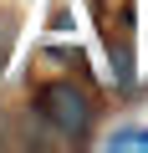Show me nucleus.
<instances>
[{"mask_svg":"<svg viewBox=\"0 0 148 153\" xmlns=\"http://www.w3.org/2000/svg\"><path fill=\"white\" fill-rule=\"evenodd\" d=\"M41 117H46L56 133H66V138H82L87 123H92V102H87L82 87H71V82H51V87L41 92Z\"/></svg>","mask_w":148,"mask_h":153,"instance_id":"f257e3e1","label":"nucleus"},{"mask_svg":"<svg viewBox=\"0 0 148 153\" xmlns=\"http://www.w3.org/2000/svg\"><path fill=\"white\" fill-rule=\"evenodd\" d=\"M107 148H148V128H118L107 138Z\"/></svg>","mask_w":148,"mask_h":153,"instance_id":"f03ea898","label":"nucleus"}]
</instances>
